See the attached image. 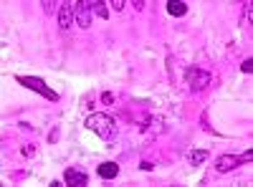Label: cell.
I'll return each mask as SVG.
<instances>
[{"mask_svg": "<svg viewBox=\"0 0 253 187\" xmlns=\"http://www.w3.org/2000/svg\"><path fill=\"white\" fill-rule=\"evenodd\" d=\"M86 129H91L99 139H104V142H114V139H117V121H114L109 114H91V117H86Z\"/></svg>", "mask_w": 253, "mask_h": 187, "instance_id": "cell-1", "label": "cell"}, {"mask_svg": "<svg viewBox=\"0 0 253 187\" xmlns=\"http://www.w3.org/2000/svg\"><path fill=\"white\" fill-rule=\"evenodd\" d=\"M63 180H66V185H71V187H84V185H89L86 172L79 170V167H69L66 174H63Z\"/></svg>", "mask_w": 253, "mask_h": 187, "instance_id": "cell-5", "label": "cell"}, {"mask_svg": "<svg viewBox=\"0 0 253 187\" xmlns=\"http://www.w3.org/2000/svg\"><path fill=\"white\" fill-rule=\"evenodd\" d=\"M208 154H210L208 149H193V152H190V157H187V162L198 167V165H202V162L208 159Z\"/></svg>", "mask_w": 253, "mask_h": 187, "instance_id": "cell-9", "label": "cell"}, {"mask_svg": "<svg viewBox=\"0 0 253 187\" xmlns=\"http://www.w3.org/2000/svg\"><path fill=\"white\" fill-rule=\"evenodd\" d=\"M167 13L175 16V18H182L187 13V5L182 3V0H172V3H167Z\"/></svg>", "mask_w": 253, "mask_h": 187, "instance_id": "cell-8", "label": "cell"}, {"mask_svg": "<svg viewBox=\"0 0 253 187\" xmlns=\"http://www.w3.org/2000/svg\"><path fill=\"white\" fill-rule=\"evenodd\" d=\"M89 5V10H91L94 16H99V18H107L109 16V8L104 5V3H99V0H91V3H86Z\"/></svg>", "mask_w": 253, "mask_h": 187, "instance_id": "cell-10", "label": "cell"}, {"mask_svg": "<svg viewBox=\"0 0 253 187\" xmlns=\"http://www.w3.org/2000/svg\"><path fill=\"white\" fill-rule=\"evenodd\" d=\"M58 26H61V31H69V26L73 23V16H76V3H63L61 8H58Z\"/></svg>", "mask_w": 253, "mask_h": 187, "instance_id": "cell-4", "label": "cell"}, {"mask_svg": "<svg viewBox=\"0 0 253 187\" xmlns=\"http://www.w3.org/2000/svg\"><path fill=\"white\" fill-rule=\"evenodd\" d=\"M251 159H253V152L248 149V152H243L240 157H231V154L220 157L218 162H215V167H218V172H231V170H235L238 165H243V162H251Z\"/></svg>", "mask_w": 253, "mask_h": 187, "instance_id": "cell-3", "label": "cell"}, {"mask_svg": "<svg viewBox=\"0 0 253 187\" xmlns=\"http://www.w3.org/2000/svg\"><path fill=\"white\" fill-rule=\"evenodd\" d=\"M99 177H104V180H114L119 174V165L117 162H104V165H99Z\"/></svg>", "mask_w": 253, "mask_h": 187, "instance_id": "cell-7", "label": "cell"}, {"mask_svg": "<svg viewBox=\"0 0 253 187\" xmlns=\"http://www.w3.org/2000/svg\"><path fill=\"white\" fill-rule=\"evenodd\" d=\"M76 20H79V26H81V28H89V26H91L94 13L89 10L86 3H76Z\"/></svg>", "mask_w": 253, "mask_h": 187, "instance_id": "cell-6", "label": "cell"}, {"mask_svg": "<svg viewBox=\"0 0 253 187\" xmlns=\"http://www.w3.org/2000/svg\"><path fill=\"white\" fill-rule=\"evenodd\" d=\"M61 5H56V3H51V0H46V3H43V10H46V13L48 16H54V10H58Z\"/></svg>", "mask_w": 253, "mask_h": 187, "instance_id": "cell-11", "label": "cell"}, {"mask_svg": "<svg viewBox=\"0 0 253 187\" xmlns=\"http://www.w3.org/2000/svg\"><path fill=\"white\" fill-rule=\"evenodd\" d=\"M16 81L20 86H28V89H33V91H38L41 96H46L48 102H58V94L51 89V86H46L41 79H36V76H16Z\"/></svg>", "mask_w": 253, "mask_h": 187, "instance_id": "cell-2", "label": "cell"}, {"mask_svg": "<svg viewBox=\"0 0 253 187\" xmlns=\"http://www.w3.org/2000/svg\"><path fill=\"white\" fill-rule=\"evenodd\" d=\"M101 102H104V104H111L114 96H111V94H104V96H101Z\"/></svg>", "mask_w": 253, "mask_h": 187, "instance_id": "cell-14", "label": "cell"}, {"mask_svg": "<svg viewBox=\"0 0 253 187\" xmlns=\"http://www.w3.org/2000/svg\"><path fill=\"white\" fill-rule=\"evenodd\" d=\"M240 71H243V73H251V71H253V61H251V58L243 61V64H240Z\"/></svg>", "mask_w": 253, "mask_h": 187, "instance_id": "cell-12", "label": "cell"}, {"mask_svg": "<svg viewBox=\"0 0 253 187\" xmlns=\"http://www.w3.org/2000/svg\"><path fill=\"white\" fill-rule=\"evenodd\" d=\"M111 8H114V10H124V3H122V0H114Z\"/></svg>", "mask_w": 253, "mask_h": 187, "instance_id": "cell-13", "label": "cell"}]
</instances>
